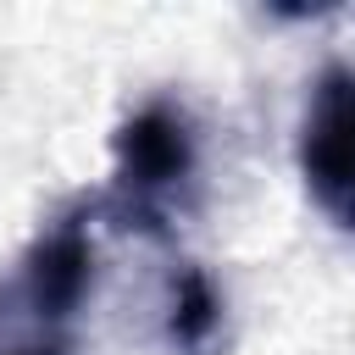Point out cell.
Returning a JSON list of instances; mask_svg holds the SVG:
<instances>
[{"label":"cell","mask_w":355,"mask_h":355,"mask_svg":"<svg viewBox=\"0 0 355 355\" xmlns=\"http://www.w3.org/2000/svg\"><path fill=\"white\" fill-rule=\"evenodd\" d=\"M83 283H89V244H83L72 227H61L55 239H44V244L33 250L28 294H33V305H39L44 316L72 311L78 294H83Z\"/></svg>","instance_id":"3957f363"},{"label":"cell","mask_w":355,"mask_h":355,"mask_svg":"<svg viewBox=\"0 0 355 355\" xmlns=\"http://www.w3.org/2000/svg\"><path fill=\"white\" fill-rule=\"evenodd\" d=\"M11 355H55V349H11Z\"/></svg>","instance_id":"5b68a950"},{"label":"cell","mask_w":355,"mask_h":355,"mask_svg":"<svg viewBox=\"0 0 355 355\" xmlns=\"http://www.w3.org/2000/svg\"><path fill=\"white\" fill-rule=\"evenodd\" d=\"M122 166L139 189H166L189 172V133L172 111H144L122 133Z\"/></svg>","instance_id":"7a4b0ae2"},{"label":"cell","mask_w":355,"mask_h":355,"mask_svg":"<svg viewBox=\"0 0 355 355\" xmlns=\"http://www.w3.org/2000/svg\"><path fill=\"white\" fill-rule=\"evenodd\" d=\"M211 327H216V294L200 272H189L183 288H178V305H172V338L178 344H205Z\"/></svg>","instance_id":"277c9868"},{"label":"cell","mask_w":355,"mask_h":355,"mask_svg":"<svg viewBox=\"0 0 355 355\" xmlns=\"http://www.w3.org/2000/svg\"><path fill=\"white\" fill-rule=\"evenodd\" d=\"M305 178L327 211L355 222V72H327L305 116Z\"/></svg>","instance_id":"6da1fadb"}]
</instances>
